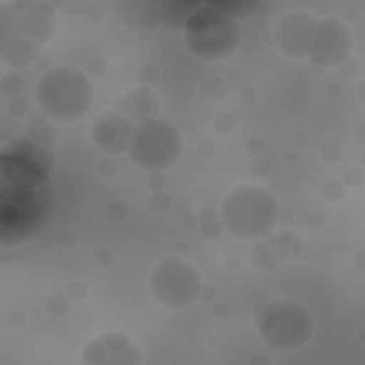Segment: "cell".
Here are the masks:
<instances>
[{"instance_id": "7", "label": "cell", "mask_w": 365, "mask_h": 365, "mask_svg": "<svg viewBox=\"0 0 365 365\" xmlns=\"http://www.w3.org/2000/svg\"><path fill=\"white\" fill-rule=\"evenodd\" d=\"M47 187V185H46ZM0 187V244L16 245L30 240L46 220L48 190Z\"/></svg>"}, {"instance_id": "9", "label": "cell", "mask_w": 365, "mask_h": 365, "mask_svg": "<svg viewBox=\"0 0 365 365\" xmlns=\"http://www.w3.org/2000/svg\"><path fill=\"white\" fill-rule=\"evenodd\" d=\"M202 277L188 261L170 257L155 264L147 278V288L153 299L167 309H184L201 295Z\"/></svg>"}, {"instance_id": "4", "label": "cell", "mask_w": 365, "mask_h": 365, "mask_svg": "<svg viewBox=\"0 0 365 365\" xmlns=\"http://www.w3.org/2000/svg\"><path fill=\"white\" fill-rule=\"evenodd\" d=\"M182 38L190 53L208 63L230 58L240 47L242 29L208 1L194 7L182 23Z\"/></svg>"}, {"instance_id": "13", "label": "cell", "mask_w": 365, "mask_h": 365, "mask_svg": "<svg viewBox=\"0 0 365 365\" xmlns=\"http://www.w3.org/2000/svg\"><path fill=\"white\" fill-rule=\"evenodd\" d=\"M135 125L118 110H104L91 124V138L97 148L107 155H118L128 150Z\"/></svg>"}, {"instance_id": "6", "label": "cell", "mask_w": 365, "mask_h": 365, "mask_svg": "<svg viewBox=\"0 0 365 365\" xmlns=\"http://www.w3.org/2000/svg\"><path fill=\"white\" fill-rule=\"evenodd\" d=\"M56 168V155L46 145L29 135L6 143L0 150V178L10 187L38 190L48 185Z\"/></svg>"}, {"instance_id": "15", "label": "cell", "mask_w": 365, "mask_h": 365, "mask_svg": "<svg viewBox=\"0 0 365 365\" xmlns=\"http://www.w3.org/2000/svg\"><path fill=\"white\" fill-rule=\"evenodd\" d=\"M205 212V215H200V230H201V234L207 238H215V237H220L221 231L224 230L222 228V224H221V220H215L214 222H211L210 220V212H211V208H204L202 210Z\"/></svg>"}, {"instance_id": "14", "label": "cell", "mask_w": 365, "mask_h": 365, "mask_svg": "<svg viewBox=\"0 0 365 365\" xmlns=\"http://www.w3.org/2000/svg\"><path fill=\"white\" fill-rule=\"evenodd\" d=\"M208 3L237 21L251 17L258 11L259 7L258 0H221Z\"/></svg>"}, {"instance_id": "5", "label": "cell", "mask_w": 365, "mask_h": 365, "mask_svg": "<svg viewBox=\"0 0 365 365\" xmlns=\"http://www.w3.org/2000/svg\"><path fill=\"white\" fill-rule=\"evenodd\" d=\"M315 329L311 311L299 301L281 298L265 304L257 315V331L271 351L287 354L305 348Z\"/></svg>"}, {"instance_id": "16", "label": "cell", "mask_w": 365, "mask_h": 365, "mask_svg": "<svg viewBox=\"0 0 365 365\" xmlns=\"http://www.w3.org/2000/svg\"><path fill=\"white\" fill-rule=\"evenodd\" d=\"M46 309L51 315H63L68 309V299L63 294H53L46 301Z\"/></svg>"}, {"instance_id": "18", "label": "cell", "mask_w": 365, "mask_h": 365, "mask_svg": "<svg viewBox=\"0 0 365 365\" xmlns=\"http://www.w3.org/2000/svg\"><path fill=\"white\" fill-rule=\"evenodd\" d=\"M67 295L76 301L84 299V297L87 295V287L84 282L80 281H73L70 282V285L67 287Z\"/></svg>"}, {"instance_id": "17", "label": "cell", "mask_w": 365, "mask_h": 365, "mask_svg": "<svg viewBox=\"0 0 365 365\" xmlns=\"http://www.w3.org/2000/svg\"><path fill=\"white\" fill-rule=\"evenodd\" d=\"M7 110H9L10 115H13V117H20V115H24L26 111L29 110V103H27L26 98L13 96V97L10 98V103L7 104Z\"/></svg>"}, {"instance_id": "1", "label": "cell", "mask_w": 365, "mask_h": 365, "mask_svg": "<svg viewBox=\"0 0 365 365\" xmlns=\"http://www.w3.org/2000/svg\"><path fill=\"white\" fill-rule=\"evenodd\" d=\"M57 30L56 9L41 0L0 3V58L11 68H26L41 54Z\"/></svg>"}, {"instance_id": "11", "label": "cell", "mask_w": 365, "mask_h": 365, "mask_svg": "<svg viewBox=\"0 0 365 365\" xmlns=\"http://www.w3.org/2000/svg\"><path fill=\"white\" fill-rule=\"evenodd\" d=\"M87 365H140L143 354L137 344L120 331H106L90 339L81 352Z\"/></svg>"}, {"instance_id": "8", "label": "cell", "mask_w": 365, "mask_h": 365, "mask_svg": "<svg viewBox=\"0 0 365 365\" xmlns=\"http://www.w3.org/2000/svg\"><path fill=\"white\" fill-rule=\"evenodd\" d=\"M127 154L137 168L161 173L180 160L182 137L173 121L163 117L150 118L135 125Z\"/></svg>"}, {"instance_id": "10", "label": "cell", "mask_w": 365, "mask_h": 365, "mask_svg": "<svg viewBox=\"0 0 365 365\" xmlns=\"http://www.w3.org/2000/svg\"><path fill=\"white\" fill-rule=\"evenodd\" d=\"M354 36L342 20L336 17L317 19L309 41L307 58L319 68L339 67L352 53Z\"/></svg>"}, {"instance_id": "2", "label": "cell", "mask_w": 365, "mask_h": 365, "mask_svg": "<svg viewBox=\"0 0 365 365\" xmlns=\"http://www.w3.org/2000/svg\"><path fill=\"white\" fill-rule=\"evenodd\" d=\"M218 214L222 228L231 237L258 241L274 231L279 220V204L269 188L242 182L227 192Z\"/></svg>"}, {"instance_id": "3", "label": "cell", "mask_w": 365, "mask_h": 365, "mask_svg": "<svg viewBox=\"0 0 365 365\" xmlns=\"http://www.w3.org/2000/svg\"><path fill=\"white\" fill-rule=\"evenodd\" d=\"M38 111L53 123H76L86 117L94 103L90 77L68 66L51 67L41 74L34 87Z\"/></svg>"}, {"instance_id": "12", "label": "cell", "mask_w": 365, "mask_h": 365, "mask_svg": "<svg viewBox=\"0 0 365 365\" xmlns=\"http://www.w3.org/2000/svg\"><path fill=\"white\" fill-rule=\"evenodd\" d=\"M317 17L307 10H291L279 17L274 29L278 51L292 60H304L315 29Z\"/></svg>"}]
</instances>
